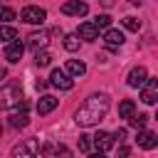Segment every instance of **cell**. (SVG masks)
<instances>
[{
  "mask_svg": "<svg viewBox=\"0 0 158 158\" xmlns=\"http://www.w3.org/2000/svg\"><path fill=\"white\" fill-rule=\"evenodd\" d=\"M106 111H109V96L106 94H91L79 109H77V114H74V121L79 123V126H96L104 116H106Z\"/></svg>",
  "mask_w": 158,
  "mask_h": 158,
  "instance_id": "1",
  "label": "cell"
},
{
  "mask_svg": "<svg viewBox=\"0 0 158 158\" xmlns=\"http://www.w3.org/2000/svg\"><path fill=\"white\" fill-rule=\"evenodd\" d=\"M22 101V86L17 81H10L0 86V109H12Z\"/></svg>",
  "mask_w": 158,
  "mask_h": 158,
  "instance_id": "2",
  "label": "cell"
},
{
  "mask_svg": "<svg viewBox=\"0 0 158 158\" xmlns=\"http://www.w3.org/2000/svg\"><path fill=\"white\" fill-rule=\"evenodd\" d=\"M37 153H40L37 138H25L17 146H12V158H37Z\"/></svg>",
  "mask_w": 158,
  "mask_h": 158,
  "instance_id": "3",
  "label": "cell"
},
{
  "mask_svg": "<svg viewBox=\"0 0 158 158\" xmlns=\"http://www.w3.org/2000/svg\"><path fill=\"white\" fill-rule=\"evenodd\" d=\"M20 20L27 22V25H42V22L47 20V12H44L42 7H37V5H27V7L20 12Z\"/></svg>",
  "mask_w": 158,
  "mask_h": 158,
  "instance_id": "4",
  "label": "cell"
},
{
  "mask_svg": "<svg viewBox=\"0 0 158 158\" xmlns=\"http://www.w3.org/2000/svg\"><path fill=\"white\" fill-rule=\"evenodd\" d=\"M49 84H52L54 89H59V91H69V89L74 86V79H72L64 69H52V74H49Z\"/></svg>",
  "mask_w": 158,
  "mask_h": 158,
  "instance_id": "5",
  "label": "cell"
},
{
  "mask_svg": "<svg viewBox=\"0 0 158 158\" xmlns=\"http://www.w3.org/2000/svg\"><path fill=\"white\" fill-rule=\"evenodd\" d=\"M156 99H158V79L148 77L146 84L141 86V101L143 104H156Z\"/></svg>",
  "mask_w": 158,
  "mask_h": 158,
  "instance_id": "6",
  "label": "cell"
},
{
  "mask_svg": "<svg viewBox=\"0 0 158 158\" xmlns=\"http://www.w3.org/2000/svg\"><path fill=\"white\" fill-rule=\"evenodd\" d=\"M22 54H25V44H22L20 40L7 42V47H5V59H7L10 64H17V62L22 59Z\"/></svg>",
  "mask_w": 158,
  "mask_h": 158,
  "instance_id": "7",
  "label": "cell"
},
{
  "mask_svg": "<svg viewBox=\"0 0 158 158\" xmlns=\"http://www.w3.org/2000/svg\"><path fill=\"white\" fill-rule=\"evenodd\" d=\"M91 143H94V148H96V151L106 153V151L116 143V138H114V133H109V131H99L96 136H91Z\"/></svg>",
  "mask_w": 158,
  "mask_h": 158,
  "instance_id": "8",
  "label": "cell"
},
{
  "mask_svg": "<svg viewBox=\"0 0 158 158\" xmlns=\"http://www.w3.org/2000/svg\"><path fill=\"white\" fill-rule=\"evenodd\" d=\"M62 12H64V15H74V17H84V15L89 12V5L81 2V0H67V2L62 5Z\"/></svg>",
  "mask_w": 158,
  "mask_h": 158,
  "instance_id": "9",
  "label": "cell"
},
{
  "mask_svg": "<svg viewBox=\"0 0 158 158\" xmlns=\"http://www.w3.org/2000/svg\"><path fill=\"white\" fill-rule=\"evenodd\" d=\"M146 79H148L146 67H133V69L128 72V77H126V84H128V86H133V89H141V86L146 84Z\"/></svg>",
  "mask_w": 158,
  "mask_h": 158,
  "instance_id": "10",
  "label": "cell"
},
{
  "mask_svg": "<svg viewBox=\"0 0 158 158\" xmlns=\"http://www.w3.org/2000/svg\"><path fill=\"white\" fill-rule=\"evenodd\" d=\"M136 143H138L141 148H146V151H153V148L158 146V136H156L153 131L141 128V131H138V136H136Z\"/></svg>",
  "mask_w": 158,
  "mask_h": 158,
  "instance_id": "11",
  "label": "cell"
},
{
  "mask_svg": "<svg viewBox=\"0 0 158 158\" xmlns=\"http://www.w3.org/2000/svg\"><path fill=\"white\" fill-rule=\"evenodd\" d=\"M104 42H106V47H111V49H116V47H121V44L126 42V37H123V32H121V30H114V27H106V32H104Z\"/></svg>",
  "mask_w": 158,
  "mask_h": 158,
  "instance_id": "12",
  "label": "cell"
},
{
  "mask_svg": "<svg viewBox=\"0 0 158 158\" xmlns=\"http://www.w3.org/2000/svg\"><path fill=\"white\" fill-rule=\"evenodd\" d=\"M27 123H30V118H27V101H20V111H15V114L10 116V126L25 128Z\"/></svg>",
  "mask_w": 158,
  "mask_h": 158,
  "instance_id": "13",
  "label": "cell"
},
{
  "mask_svg": "<svg viewBox=\"0 0 158 158\" xmlns=\"http://www.w3.org/2000/svg\"><path fill=\"white\" fill-rule=\"evenodd\" d=\"M77 37H81V40H86V42H94V40H99V27H96L94 22H81Z\"/></svg>",
  "mask_w": 158,
  "mask_h": 158,
  "instance_id": "14",
  "label": "cell"
},
{
  "mask_svg": "<svg viewBox=\"0 0 158 158\" xmlns=\"http://www.w3.org/2000/svg\"><path fill=\"white\" fill-rule=\"evenodd\" d=\"M64 72H67L72 79H74V77H84V74H86V64H84L81 59H67Z\"/></svg>",
  "mask_w": 158,
  "mask_h": 158,
  "instance_id": "15",
  "label": "cell"
},
{
  "mask_svg": "<svg viewBox=\"0 0 158 158\" xmlns=\"http://www.w3.org/2000/svg\"><path fill=\"white\" fill-rule=\"evenodd\" d=\"M57 104H59V101H57L54 96L44 94V96H42L40 101H37V114H40V116H47L49 111H54V109H57Z\"/></svg>",
  "mask_w": 158,
  "mask_h": 158,
  "instance_id": "16",
  "label": "cell"
},
{
  "mask_svg": "<svg viewBox=\"0 0 158 158\" xmlns=\"http://www.w3.org/2000/svg\"><path fill=\"white\" fill-rule=\"evenodd\" d=\"M47 42H49V35H47V32H32V35L27 37V44H30L32 49H44Z\"/></svg>",
  "mask_w": 158,
  "mask_h": 158,
  "instance_id": "17",
  "label": "cell"
},
{
  "mask_svg": "<svg viewBox=\"0 0 158 158\" xmlns=\"http://www.w3.org/2000/svg\"><path fill=\"white\" fill-rule=\"evenodd\" d=\"M136 114V104L131 101V99H123L121 104H118V116L121 118H128V116H133Z\"/></svg>",
  "mask_w": 158,
  "mask_h": 158,
  "instance_id": "18",
  "label": "cell"
},
{
  "mask_svg": "<svg viewBox=\"0 0 158 158\" xmlns=\"http://www.w3.org/2000/svg\"><path fill=\"white\" fill-rule=\"evenodd\" d=\"M0 40H2V42L17 40V30H15L12 25H0Z\"/></svg>",
  "mask_w": 158,
  "mask_h": 158,
  "instance_id": "19",
  "label": "cell"
},
{
  "mask_svg": "<svg viewBox=\"0 0 158 158\" xmlns=\"http://www.w3.org/2000/svg\"><path fill=\"white\" fill-rule=\"evenodd\" d=\"M49 62H52V54L47 49H35V64L37 67H47Z\"/></svg>",
  "mask_w": 158,
  "mask_h": 158,
  "instance_id": "20",
  "label": "cell"
},
{
  "mask_svg": "<svg viewBox=\"0 0 158 158\" xmlns=\"http://www.w3.org/2000/svg\"><path fill=\"white\" fill-rule=\"evenodd\" d=\"M128 123H131L136 131H141V128H146L148 116H146V114H133V116H128Z\"/></svg>",
  "mask_w": 158,
  "mask_h": 158,
  "instance_id": "21",
  "label": "cell"
},
{
  "mask_svg": "<svg viewBox=\"0 0 158 158\" xmlns=\"http://www.w3.org/2000/svg\"><path fill=\"white\" fill-rule=\"evenodd\" d=\"M123 27L131 30V32H138V30H141V20L133 17V15H128V17H123Z\"/></svg>",
  "mask_w": 158,
  "mask_h": 158,
  "instance_id": "22",
  "label": "cell"
},
{
  "mask_svg": "<svg viewBox=\"0 0 158 158\" xmlns=\"http://www.w3.org/2000/svg\"><path fill=\"white\" fill-rule=\"evenodd\" d=\"M64 49L77 52V49H79V37H77V35H67V37H64Z\"/></svg>",
  "mask_w": 158,
  "mask_h": 158,
  "instance_id": "23",
  "label": "cell"
},
{
  "mask_svg": "<svg viewBox=\"0 0 158 158\" xmlns=\"http://www.w3.org/2000/svg\"><path fill=\"white\" fill-rule=\"evenodd\" d=\"M94 25H96L99 30H106V27L111 25V15H106V12H104V15H96V20H94Z\"/></svg>",
  "mask_w": 158,
  "mask_h": 158,
  "instance_id": "24",
  "label": "cell"
},
{
  "mask_svg": "<svg viewBox=\"0 0 158 158\" xmlns=\"http://www.w3.org/2000/svg\"><path fill=\"white\" fill-rule=\"evenodd\" d=\"M15 20V10L12 7H0V22H10Z\"/></svg>",
  "mask_w": 158,
  "mask_h": 158,
  "instance_id": "25",
  "label": "cell"
},
{
  "mask_svg": "<svg viewBox=\"0 0 158 158\" xmlns=\"http://www.w3.org/2000/svg\"><path fill=\"white\" fill-rule=\"evenodd\" d=\"M89 148H91V138L89 136H79V151L89 153Z\"/></svg>",
  "mask_w": 158,
  "mask_h": 158,
  "instance_id": "26",
  "label": "cell"
},
{
  "mask_svg": "<svg viewBox=\"0 0 158 158\" xmlns=\"http://www.w3.org/2000/svg\"><path fill=\"white\" fill-rule=\"evenodd\" d=\"M114 138H118V141H123V138H126V128H118V131L114 133Z\"/></svg>",
  "mask_w": 158,
  "mask_h": 158,
  "instance_id": "27",
  "label": "cell"
},
{
  "mask_svg": "<svg viewBox=\"0 0 158 158\" xmlns=\"http://www.w3.org/2000/svg\"><path fill=\"white\" fill-rule=\"evenodd\" d=\"M118 158H128V148H126V146L118 148Z\"/></svg>",
  "mask_w": 158,
  "mask_h": 158,
  "instance_id": "28",
  "label": "cell"
},
{
  "mask_svg": "<svg viewBox=\"0 0 158 158\" xmlns=\"http://www.w3.org/2000/svg\"><path fill=\"white\" fill-rule=\"evenodd\" d=\"M89 158H106V153H101V151H96V153H91Z\"/></svg>",
  "mask_w": 158,
  "mask_h": 158,
  "instance_id": "29",
  "label": "cell"
},
{
  "mask_svg": "<svg viewBox=\"0 0 158 158\" xmlns=\"http://www.w3.org/2000/svg\"><path fill=\"white\" fill-rule=\"evenodd\" d=\"M5 77H7V69H5V67H0V79H5Z\"/></svg>",
  "mask_w": 158,
  "mask_h": 158,
  "instance_id": "30",
  "label": "cell"
},
{
  "mask_svg": "<svg viewBox=\"0 0 158 158\" xmlns=\"http://www.w3.org/2000/svg\"><path fill=\"white\" fill-rule=\"evenodd\" d=\"M131 2H133V5H138V0H131Z\"/></svg>",
  "mask_w": 158,
  "mask_h": 158,
  "instance_id": "31",
  "label": "cell"
},
{
  "mask_svg": "<svg viewBox=\"0 0 158 158\" xmlns=\"http://www.w3.org/2000/svg\"><path fill=\"white\" fill-rule=\"evenodd\" d=\"M0 136H2V126H0Z\"/></svg>",
  "mask_w": 158,
  "mask_h": 158,
  "instance_id": "32",
  "label": "cell"
}]
</instances>
